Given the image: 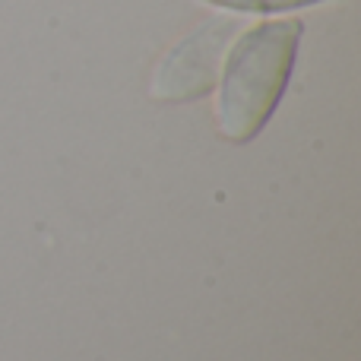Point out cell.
Listing matches in <instances>:
<instances>
[{
    "label": "cell",
    "instance_id": "1",
    "mask_svg": "<svg viewBox=\"0 0 361 361\" xmlns=\"http://www.w3.org/2000/svg\"><path fill=\"white\" fill-rule=\"evenodd\" d=\"M301 19H276L247 29L235 42L219 82V130L231 143H247L267 127L288 86Z\"/></svg>",
    "mask_w": 361,
    "mask_h": 361
},
{
    "label": "cell",
    "instance_id": "2",
    "mask_svg": "<svg viewBox=\"0 0 361 361\" xmlns=\"http://www.w3.org/2000/svg\"><path fill=\"white\" fill-rule=\"evenodd\" d=\"M228 23H212L200 29L193 38H187L175 54L165 61L162 73L156 76V95L169 102L200 99L212 89V73H216V54L225 42Z\"/></svg>",
    "mask_w": 361,
    "mask_h": 361
},
{
    "label": "cell",
    "instance_id": "3",
    "mask_svg": "<svg viewBox=\"0 0 361 361\" xmlns=\"http://www.w3.org/2000/svg\"><path fill=\"white\" fill-rule=\"evenodd\" d=\"M203 4L235 13H286V10H298V6L320 4V0H203Z\"/></svg>",
    "mask_w": 361,
    "mask_h": 361
}]
</instances>
